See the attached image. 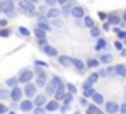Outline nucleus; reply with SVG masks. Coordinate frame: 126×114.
Here are the masks:
<instances>
[{
  "label": "nucleus",
  "mask_w": 126,
  "mask_h": 114,
  "mask_svg": "<svg viewBox=\"0 0 126 114\" xmlns=\"http://www.w3.org/2000/svg\"><path fill=\"white\" fill-rule=\"evenodd\" d=\"M19 108H21V111H24V113H31L32 109H34V103H32L31 98L22 100V102L19 103Z\"/></svg>",
  "instance_id": "8"
},
{
  "label": "nucleus",
  "mask_w": 126,
  "mask_h": 114,
  "mask_svg": "<svg viewBox=\"0 0 126 114\" xmlns=\"http://www.w3.org/2000/svg\"><path fill=\"white\" fill-rule=\"evenodd\" d=\"M105 44H107V43H105V40H104V38H101V37H99L97 43H96V51H97V52H99V51H102V49L105 48Z\"/></svg>",
  "instance_id": "28"
},
{
  "label": "nucleus",
  "mask_w": 126,
  "mask_h": 114,
  "mask_svg": "<svg viewBox=\"0 0 126 114\" xmlns=\"http://www.w3.org/2000/svg\"><path fill=\"white\" fill-rule=\"evenodd\" d=\"M118 108H120V105L117 102H107L105 103V114H117Z\"/></svg>",
  "instance_id": "7"
},
{
  "label": "nucleus",
  "mask_w": 126,
  "mask_h": 114,
  "mask_svg": "<svg viewBox=\"0 0 126 114\" xmlns=\"http://www.w3.org/2000/svg\"><path fill=\"white\" fill-rule=\"evenodd\" d=\"M42 49H43V52H45L46 56H49V57H58V51H56L53 46H49V44H45Z\"/></svg>",
  "instance_id": "12"
},
{
  "label": "nucleus",
  "mask_w": 126,
  "mask_h": 114,
  "mask_svg": "<svg viewBox=\"0 0 126 114\" xmlns=\"http://www.w3.org/2000/svg\"><path fill=\"white\" fill-rule=\"evenodd\" d=\"M59 14H61V11H59L56 6H53V8H49L48 10V13H46V19H56V18H59Z\"/></svg>",
  "instance_id": "13"
},
{
  "label": "nucleus",
  "mask_w": 126,
  "mask_h": 114,
  "mask_svg": "<svg viewBox=\"0 0 126 114\" xmlns=\"http://www.w3.org/2000/svg\"><path fill=\"white\" fill-rule=\"evenodd\" d=\"M35 27H38V29H40V30H43V32H49V30H51V27L48 25V21H38Z\"/></svg>",
  "instance_id": "19"
},
{
  "label": "nucleus",
  "mask_w": 126,
  "mask_h": 114,
  "mask_svg": "<svg viewBox=\"0 0 126 114\" xmlns=\"http://www.w3.org/2000/svg\"><path fill=\"white\" fill-rule=\"evenodd\" d=\"M112 60H113V56H112V54H102L101 59H99L101 63H110Z\"/></svg>",
  "instance_id": "22"
},
{
  "label": "nucleus",
  "mask_w": 126,
  "mask_h": 114,
  "mask_svg": "<svg viewBox=\"0 0 126 114\" xmlns=\"http://www.w3.org/2000/svg\"><path fill=\"white\" fill-rule=\"evenodd\" d=\"M94 92H96V90L93 89V86H83V97H85V98H89Z\"/></svg>",
  "instance_id": "20"
},
{
  "label": "nucleus",
  "mask_w": 126,
  "mask_h": 114,
  "mask_svg": "<svg viewBox=\"0 0 126 114\" xmlns=\"http://www.w3.org/2000/svg\"><path fill=\"white\" fill-rule=\"evenodd\" d=\"M0 13H2V11H0Z\"/></svg>",
  "instance_id": "63"
},
{
  "label": "nucleus",
  "mask_w": 126,
  "mask_h": 114,
  "mask_svg": "<svg viewBox=\"0 0 126 114\" xmlns=\"http://www.w3.org/2000/svg\"><path fill=\"white\" fill-rule=\"evenodd\" d=\"M34 35L37 37V40H40V38H46V32L40 30L38 27H35V29H34Z\"/></svg>",
  "instance_id": "29"
},
{
  "label": "nucleus",
  "mask_w": 126,
  "mask_h": 114,
  "mask_svg": "<svg viewBox=\"0 0 126 114\" xmlns=\"http://www.w3.org/2000/svg\"><path fill=\"white\" fill-rule=\"evenodd\" d=\"M58 60H59V63H61L62 67L72 65V57H69V56H58Z\"/></svg>",
  "instance_id": "17"
},
{
  "label": "nucleus",
  "mask_w": 126,
  "mask_h": 114,
  "mask_svg": "<svg viewBox=\"0 0 126 114\" xmlns=\"http://www.w3.org/2000/svg\"><path fill=\"white\" fill-rule=\"evenodd\" d=\"M0 11L6 16H15V3L11 0H0Z\"/></svg>",
  "instance_id": "1"
},
{
  "label": "nucleus",
  "mask_w": 126,
  "mask_h": 114,
  "mask_svg": "<svg viewBox=\"0 0 126 114\" xmlns=\"http://www.w3.org/2000/svg\"><path fill=\"white\" fill-rule=\"evenodd\" d=\"M125 74H126V67H125Z\"/></svg>",
  "instance_id": "61"
},
{
  "label": "nucleus",
  "mask_w": 126,
  "mask_h": 114,
  "mask_svg": "<svg viewBox=\"0 0 126 114\" xmlns=\"http://www.w3.org/2000/svg\"><path fill=\"white\" fill-rule=\"evenodd\" d=\"M105 76H117V74H115V67H107V70H105Z\"/></svg>",
  "instance_id": "38"
},
{
  "label": "nucleus",
  "mask_w": 126,
  "mask_h": 114,
  "mask_svg": "<svg viewBox=\"0 0 126 114\" xmlns=\"http://www.w3.org/2000/svg\"><path fill=\"white\" fill-rule=\"evenodd\" d=\"M123 22L126 24V11H125V14H123Z\"/></svg>",
  "instance_id": "57"
},
{
  "label": "nucleus",
  "mask_w": 126,
  "mask_h": 114,
  "mask_svg": "<svg viewBox=\"0 0 126 114\" xmlns=\"http://www.w3.org/2000/svg\"><path fill=\"white\" fill-rule=\"evenodd\" d=\"M91 98H93V102H94V105L97 106V105H102L104 103V97H102V93H97V92H94L91 95Z\"/></svg>",
  "instance_id": "18"
},
{
  "label": "nucleus",
  "mask_w": 126,
  "mask_h": 114,
  "mask_svg": "<svg viewBox=\"0 0 126 114\" xmlns=\"http://www.w3.org/2000/svg\"><path fill=\"white\" fill-rule=\"evenodd\" d=\"M22 92L26 93L27 98H32V97H35V93H37V86L32 84V83H27L24 86V89H22Z\"/></svg>",
  "instance_id": "5"
},
{
  "label": "nucleus",
  "mask_w": 126,
  "mask_h": 114,
  "mask_svg": "<svg viewBox=\"0 0 126 114\" xmlns=\"http://www.w3.org/2000/svg\"><path fill=\"white\" fill-rule=\"evenodd\" d=\"M70 14L74 16L75 19H80V18H83V16H85V8H83V6H80V5H75V6H72V8H70Z\"/></svg>",
  "instance_id": "6"
},
{
  "label": "nucleus",
  "mask_w": 126,
  "mask_h": 114,
  "mask_svg": "<svg viewBox=\"0 0 126 114\" xmlns=\"http://www.w3.org/2000/svg\"><path fill=\"white\" fill-rule=\"evenodd\" d=\"M99 81V76H97V73H91L88 76V79L83 83V86H93V84H96Z\"/></svg>",
  "instance_id": "14"
},
{
  "label": "nucleus",
  "mask_w": 126,
  "mask_h": 114,
  "mask_svg": "<svg viewBox=\"0 0 126 114\" xmlns=\"http://www.w3.org/2000/svg\"><path fill=\"white\" fill-rule=\"evenodd\" d=\"M38 44H40L42 48L45 46V44H48V43H46V38H40V40H38Z\"/></svg>",
  "instance_id": "47"
},
{
  "label": "nucleus",
  "mask_w": 126,
  "mask_h": 114,
  "mask_svg": "<svg viewBox=\"0 0 126 114\" xmlns=\"http://www.w3.org/2000/svg\"><path fill=\"white\" fill-rule=\"evenodd\" d=\"M8 109H6V106L5 105H0V114H5Z\"/></svg>",
  "instance_id": "48"
},
{
  "label": "nucleus",
  "mask_w": 126,
  "mask_h": 114,
  "mask_svg": "<svg viewBox=\"0 0 126 114\" xmlns=\"http://www.w3.org/2000/svg\"><path fill=\"white\" fill-rule=\"evenodd\" d=\"M10 98L13 102H21V98H22V89L21 87H18V86L11 87L10 89Z\"/></svg>",
  "instance_id": "4"
},
{
  "label": "nucleus",
  "mask_w": 126,
  "mask_h": 114,
  "mask_svg": "<svg viewBox=\"0 0 126 114\" xmlns=\"http://www.w3.org/2000/svg\"><path fill=\"white\" fill-rule=\"evenodd\" d=\"M113 46H115V49H118V51H123V44H121L120 41H115V44H113Z\"/></svg>",
  "instance_id": "43"
},
{
  "label": "nucleus",
  "mask_w": 126,
  "mask_h": 114,
  "mask_svg": "<svg viewBox=\"0 0 126 114\" xmlns=\"http://www.w3.org/2000/svg\"><path fill=\"white\" fill-rule=\"evenodd\" d=\"M117 35H118V38H120V40H125V38H126V30H118Z\"/></svg>",
  "instance_id": "42"
},
{
  "label": "nucleus",
  "mask_w": 126,
  "mask_h": 114,
  "mask_svg": "<svg viewBox=\"0 0 126 114\" xmlns=\"http://www.w3.org/2000/svg\"><path fill=\"white\" fill-rule=\"evenodd\" d=\"M6 24H8V21H6V19H2V21H0V27H5Z\"/></svg>",
  "instance_id": "52"
},
{
  "label": "nucleus",
  "mask_w": 126,
  "mask_h": 114,
  "mask_svg": "<svg viewBox=\"0 0 126 114\" xmlns=\"http://www.w3.org/2000/svg\"><path fill=\"white\" fill-rule=\"evenodd\" d=\"M91 37H101V29L99 27H91Z\"/></svg>",
  "instance_id": "36"
},
{
  "label": "nucleus",
  "mask_w": 126,
  "mask_h": 114,
  "mask_svg": "<svg viewBox=\"0 0 126 114\" xmlns=\"http://www.w3.org/2000/svg\"><path fill=\"white\" fill-rule=\"evenodd\" d=\"M56 2H58L59 5H65V3H67V0H56Z\"/></svg>",
  "instance_id": "55"
},
{
  "label": "nucleus",
  "mask_w": 126,
  "mask_h": 114,
  "mask_svg": "<svg viewBox=\"0 0 126 114\" xmlns=\"http://www.w3.org/2000/svg\"><path fill=\"white\" fill-rule=\"evenodd\" d=\"M70 8H72V5H67V3H65L64 5V10H62V14H70Z\"/></svg>",
  "instance_id": "40"
},
{
  "label": "nucleus",
  "mask_w": 126,
  "mask_h": 114,
  "mask_svg": "<svg viewBox=\"0 0 126 114\" xmlns=\"http://www.w3.org/2000/svg\"><path fill=\"white\" fill-rule=\"evenodd\" d=\"M80 103H81L83 106H88V102H86V98H85V97H81V98H80Z\"/></svg>",
  "instance_id": "50"
},
{
  "label": "nucleus",
  "mask_w": 126,
  "mask_h": 114,
  "mask_svg": "<svg viewBox=\"0 0 126 114\" xmlns=\"http://www.w3.org/2000/svg\"><path fill=\"white\" fill-rule=\"evenodd\" d=\"M67 109H69V106H67V105H64V106H62V108H61V113L64 114L65 111H67Z\"/></svg>",
  "instance_id": "54"
},
{
  "label": "nucleus",
  "mask_w": 126,
  "mask_h": 114,
  "mask_svg": "<svg viewBox=\"0 0 126 114\" xmlns=\"http://www.w3.org/2000/svg\"><path fill=\"white\" fill-rule=\"evenodd\" d=\"M32 111H34V114H46L45 108H38V106H35V108L32 109Z\"/></svg>",
  "instance_id": "39"
},
{
  "label": "nucleus",
  "mask_w": 126,
  "mask_h": 114,
  "mask_svg": "<svg viewBox=\"0 0 126 114\" xmlns=\"http://www.w3.org/2000/svg\"><path fill=\"white\" fill-rule=\"evenodd\" d=\"M118 111H120L121 114H126V102H125V103H123V105H121V106H120V108H118Z\"/></svg>",
  "instance_id": "45"
},
{
  "label": "nucleus",
  "mask_w": 126,
  "mask_h": 114,
  "mask_svg": "<svg viewBox=\"0 0 126 114\" xmlns=\"http://www.w3.org/2000/svg\"><path fill=\"white\" fill-rule=\"evenodd\" d=\"M48 83V76H46V73H38V76H37V79H35V86L37 87H43L45 84Z\"/></svg>",
  "instance_id": "10"
},
{
  "label": "nucleus",
  "mask_w": 126,
  "mask_h": 114,
  "mask_svg": "<svg viewBox=\"0 0 126 114\" xmlns=\"http://www.w3.org/2000/svg\"><path fill=\"white\" fill-rule=\"evenodd\" d=\"M99 111V108L96 105H88L86 106V114H97Z\"/></svg>",
  "instance_id": "30"
},
{
  "label": "nucleus",
  "mask_w": 126,
  "mask_h": 114,
  "mask_svg": "<svg viewBox=\"0 0 126 114\" xmlns=\"http://www.w3.org/2000/svg\"><path fill=\"white\" fill-rule=\"evenodd\" d=\"M45 90H46V93H48V95H54V92H56V89H54V86H53L51 83H46L45 86Z\"/></svg>",
  "instance_id": "27"
},
{
  "label": "nucleus",
  "mask_w": 126,
  "mask_h": 114,
  "mask_svg": "<svg viewBox=\"0 0 126 114\" xmlns=\"http://www.w3.org/2000/svg\"><path fill=\"white\" fill-rule=\"evenodd\" d=\"M53 25H56V27H61V25H62V22L59 21L58 18H56V19H53Z\"/></svg>",
  "instance_id": "46"
},
{
  "label": "nucleus",
  "mask_w": 126,
  "mask_h": 114,
  "mask_svg": "<svg viewBox=\"0 0 126 114\" xmlns=\"http://www.w3.org/2000/svg\"><path fill=\"white\" fill-rule=\"evenodd\" d=\"M49 83L54 86V89H56V90H58V89H64V83L61 81V78H59V76H53Z\"/></svg>",
  "instance_id": "15"
},
{
  "label": "nucleus",
  "mask_w": 126,
  "mask_h": 114,
  "mask_svg": "<svg viewBox=\"0 0 126 114\" xmlns=\"http://www.w3.org/2000/svg\"><path fill=\"white\" fill-rule=\"evenodd\" d=\"M10 114H16V113H15V111H10Z\"/></svg>",
  "instance_id": "59"
},
{
  "label": "nucleus",
  "mask_w": 126,
  "mask_h": 114,
  "mask_svg": "<svg viewBox=\"0 0 126 114\" xmlns=\"http://www.w3.org/2000/svg\"><path fill=\"white\" fill-rule=\"evenodd\" d=\"M102 29H104L105 32H109V30H110V24H107V22H105V24L102 25Z\"/></svg>",
  "instance_id": "51"
},
{
  "label": "nucleus",
  "mask_w": 126,
  "mask_h": 114,
  "mask_svg": "<svg viewBox=\"0 0 126 114\" xmlns=\"http://www.w3.org/2000/svg\"><path fill=\"white\" fill-rule=\"evenodd\" d=\"M18 32H19V35H22V37H29V35H31V32H29L26 27H22V25L18 29Z\"/></svg>",
  "instance_id": "35"
},
{
  "label": "nucleus",
  "mask_w": 126,
  "mask_h": 114,
  "mask_svg": "<svg viewBox=\"0 0 126 114\" xmlns=\"http://www.w3.org/2000/svg\"><path fill=\"white\" fill-rule=\"evenodd\" d=\"M32 78H34V73H32L31 70H22L21 71V74H19V78H18V83H22V84H27V83H31L32 81Z\"/></svg>",
  "instance_id": "2"
},
{
  "label": "nucleus",
  "mask_w": 126,
  "mask_h": 114,
  "mask_svg": "<svg viewBox=\"0 0 126 114\" xmlns=\"http://www.w3.org/2000/svg\"><path fill=\"white\" fill-rule=\"evenodd\" d=\"M99 63H101V62H99L97 59H89V60L86 62L85 65H86L88 68H96V67H99Z\"/></svg>",
  "instance_id": "26"
},
{
  "label": "nucleus",
  "mask_w": 126,
  "mask_h": 114,
  "mask_svg": "<svg viewBox=\"0 0 126 114\" xmlns=\"http://www.w3.org/2000/svg\"><path fill=\"white\" fill-rule=\"evenodd\" d=\"M46 95H43V93H35V100L32 103H34L35 106H38V108H43V106L46 105Z\"/></svg>",
  "instance_id": "9"
},
{
  "label": "nucleus",
  "mask_w": 126,
  "mask_h": 114,
  "mask_svg": "<svg viewBox=\"0 0 126 114\" xmlns=\"http://www.w3.org/2000/svg\"><path fill=\"white\" fill-rule=\"evenodd\" d=\"M11 2H21V0H11Z\"/></svg>",
  "instance_id": "60"
},
{
  "label": "nucleus",
  "mask_w": 126,
  "mask_h": 114,
  "mask_svg": "<svg viewBox=\"0 0 126 114\" xmlns=\"http://www.w3.org/2000/svg\"><path fill=\"white\" fill-rule=\"evenodd\" d=\"M19 10H21L22 13H27V14H35V5H32V3L26 2V0H21L19 2Z\"/></svg>",
  "instance_id": "3"
},
{
  "label": "nucleus",
  "mask_w": 126,
  "mask_h": 114,
  "mask_svg": "<svg viewBox=\"0 0 126 114\" xmlns=\"http://www.w3.org/2000/svg\"><path fill=\"white\" fill-rule=\"evenodd\" d=\"M34 63H35V67H43V68L48 67V63H46V62H43V60H35Z\"/></svg>",
  "instance_id": "41"
},
{
  "label": "nucleus",
  "mask_w": 126,
  "mask_h": 114,
  "mask_svg": "<svg viewBox=\"0 0 126 114\" xmlns=\"http://www.w3.org/2000/svg\"><path fill=\"white\" fill-rule=\"evenodd\" d=\"M99 18L104 21V19H107V14H105V13H99Z\"/></svg>",
  "instance_id": "53"
},
{
  "label": "nucleus",
  "mask_w": 126,
  "mask_h": 114,
  "mask_svg": "<svg viewBox=\"0 0 126 114\" xmlns=\"http://www.w3.org/2000/svg\"><path fill=\"white\" fill-rule=\"evenodd\" d=\"M5 83L8 87H15V86H18V78H8Z\"/></svg>",
  "instance_id": "33"
},
{
  "label": "nucleus",
  "mask_w": 126,
  "mask_h": 114,
  "mask_svg": "<svg viewBox=\"0 0 126 114\" xmlns=\"http://www.w3.org/2000/svg\"><path fill=\"white\" fill-rule=\"evenodd\" d=\"M59 108H61V106H59V102H56V100L46 102V105H45V111H58Z\"/></svg>",
  "instance_id": "11"
},
{
  "label": "nucleus",
  "mask_w": 126,
  "mask_h": 114,
  "mask_svg": "<svg viewBox=\"0 0 126 114\" xmlns=\"http://www.w3.org/2000/svg\"><path fill=\"white\" fill-rule=\"evenodd\" d=\"M26 2H29V3H32V5H37V2H38V0H26Z\"/></svg>",
  "instance_id": "56"
},
{
  "label": "nucleus",
  "mask_w": 126,
  "mask_h": 114,
  "mask_svg": "<svg viewBox=\"0 0 126 114\" xmlns=\"http://www.w3.org/2000/svg\"><path fill=\"white\" fill-rule=\"evenodd\" d=\"M97 76H99V78H104V76H105V70H99V71H97Z\"/></svg>",
  "instance_id": "49"
},
{
  "label": "nucleus",
  "mask_w": 126,
  "mask_h": 114,
  "mask_svg": "<svg viewBox=\"0 0 126 114\" xmlns=\"http://www.w3.org/2000/svg\"><path fill=\"white\" fill-rule=\"evenodd\" d=\"M72 102H74V95H72V93H65V95H64V98H62V103L69 106Z\"/></svg>",
  "instance_id": "31"
},
{
  "label": "nucleus",
  "mask_w": 126,
  "mask_h": 114,
  "mask_svg": "<svg viewBox=\"0 0 126 114\" xmlns=\"http://www.w3.org/2000/svg\"><path fill=\"white\" fill-rule=\"evenodd\" d=\"M74 114H81V113H80V111H75V113H74Z\"/></svg>",
  "instance_id": "58"
},
{
  "label": "nucleus",
  "mask_w": 126,
  "mask_h": 114,
  "mask_svg": "<svg viewBox=\"0 0 126 114\" xmlns=\"http://www.w3.org/2000/svg\"><path fill=\"white\" fill-rule=\"evenodd\" d=\"M72 65H74V67L77 68V70L80 71V73H81V71H83L85 68H86L85 62H83V60H80V59H72Z\"/></svg>",
  "instance_id": "16"
},
{
  "label": "nucleus",
  "mask_w": 126,
  "mask_h": 114,
  "mask_svg": "<svg viewBox=\"0 0 126 114\" xmlns=\"http://www.w3.org/2000/svg\"><path fill=\"white\" fill-rule=\"evenodd\" d=\"M83 24H85V27H88V29L94 27V21H93V18H89V16H83Z\"/></svg>",
  "instance_id": "25"
},
{
  "label": "nucleus",
  "mask_w": 126,
  "mask_h": 114,
  "mask_svg": "<svg viewBox=\"0 0 126 114\" xmlns=\"http://www.w3.org/2000/svg\"><path fill=\"white\" fill-rule=\"evenodd\" d=\"M10 97V89H3V90H0V98L2 100H6Z\"/></svg>",
  "instance_id": "37"
},
{
  "label": "nucleus",
  "mask_w": 126,
  "mask_h": 114,
  "mask_svg": "<svg viewBox=\"0 0 126 114\" xmlns=\"http://www.w3.org/2000/svg\"><path fill=\"white\" fill-rule=\"evenodd\" d=\"M65 89L69 90V93H72V95H75V92H77V87H75V84H72V83H67L65 84Z\"/></svg>",
  "instance_id": "32"
},
{
  "label": "nucleus",
  "mask_w": 126,
  "mask_h": 114,
  "mask_svg": "<svg viewBox=\"0 0 126 114\" xmlns=\"http://www.w3.org/2000/svg\"><path fill=\"white\" fill-rule=\"evenodd\" d=\"M125 43H126V38H125Z\"/></svg>",
  "instance_id": "62"
},
{
  "label": "nucleus",
  "mask_w": 126,
  "mask_h": 114,
  "mask_svg": "<svg viewBox=\"0 0 126 114\" xmlns=\"http://www.w3.org/2000/svg\"><path fill=\"white\" fill-rule=\"evenodd\" d=\"M115 74L117 76H126L125 74V65H121V63L115 65Z\"/></svg>",
  "instance_id": "23"
},
{
  "label": "nucleus",
  "mask_w": 126,
  "mask_h": 114,
  "mask_svg": "<svg viewBox=\"0 0 126 114\" xmlns=\"http://www.w3.org/2000/svg\"><path fill=\"white\" fill-rule=\"evenodd\" d=\"M109 18V24H112V25H118L120 24V18H118V14H110V16H107Z\"/></svg>",
  "instance_id": "24"
},
{
  "label": "nucleus",
  "mask_w": 126,
  "mask_h": 114,
  "mask_svg": "<svg viewBox=\"0 0 126 114\" xmlns=\"http://www.w3.org/2000/svg\"><path fill=\"white\" fill-rule=\"evenodd\" d=\"M45 2H46V5L51 6V8H53V6H56V3H58L56 0H45Z\"/></svg>",
  "instance_id": "44"
},
{
  "label": "nucleus",
  "mask_w": 126,
  "mask_h": 114,
  "mask_svg": "<svg viewBox=\"0 0 126 114\" xmlns=\"http://www.w3.org/2000/svg\"><path fill=\"white\" fill-rule=\"evenodd\" d=\"M10 35H11V30H10V29H0V38L10 37Z\"/></svg>",
  "instance_id": "34"
},
{
  "label": "nucleus",
  "mask_w": 126,
  "mask_h": 114,
  "mask_svg": "<svg viewBox=\"0 0 126 114\" xmlns=\"http://www.w3.org/2000/svg\"><path fill=\"white\" fill-rule=\"evenodd\" d=\"M64 95H65V87H64V89H58L54 92V100H56V102H62Z\"/></svg>",
  "instance_id": "21"
}]
</instances>
